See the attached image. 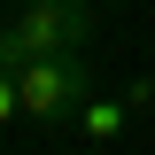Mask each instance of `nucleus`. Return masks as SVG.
<instances>
[{
    "instance_id": "1",
    "label": "nucleus",
    "mask_w": 155,
    "mask_h": 155,
    "mask_svg": "<svg viewBox=\"0 0 155 155\" xmlns=\"http://www.w3.org/2000/svg\"><path fill=\"white\" fill-rule=\"evenodd\" d=\"M93 39V0H23L0 23V70H31L54 54H85Z\"/></svg>"
},
{
    "instance_id": "2",
    "label": "nucleus",
    "mask_w": 155,
    "mask_h": 155,
    "mask_svg": "<svg viewBox=\"0 0 155 155\" xmlns=\"http://www.w3.org/2000/svg\"><path fill=\"white\" fill-rule=\"evenodd\" d=\"M16 101L31 124H78V109L93 101V78H85V54H54L16 70Z\"/></svg>"
},
{
    "instance_id": "3",
    "label": "nucleus",
    "mask_w": 155,
    "mask_h": 155,
    "mask_svg": "<svg viewBox=\"0 0 155 155\" xmlns=\"http://www.w3.org/2000/svg\"><path fill=\"white\" fill-rule=\"evenodd\" d=\"M124 116H132L124 93H93L85 109H78V132H85V140H116V132H124Z\"/></svg>"
},
{
    "instance_id": "4",
    "label": "nucleus",
    "mask_w": 155,
    "mask_h": 155,
    "mask_svg": "<svg viewBox=\"0 0 155 155\" xmlns=\"http://www.w3.org/2000/svg\"><path fill=\"white\" fill-rule=\"evenodd\" d=\"M8 116H23V101H16V70H0V124Z\"/></svg>"
}]
</instances>
